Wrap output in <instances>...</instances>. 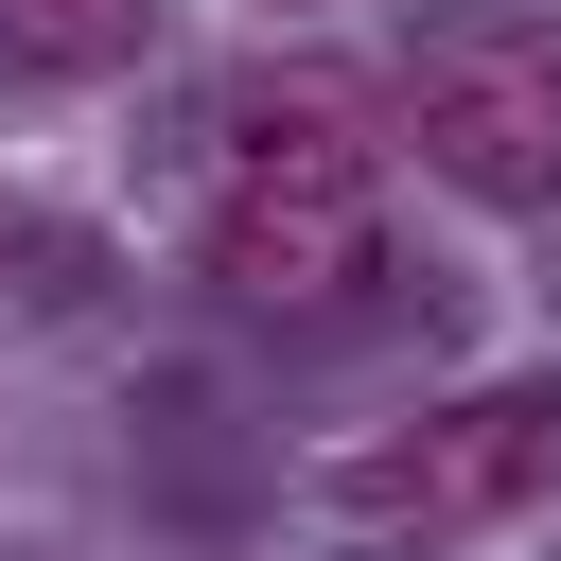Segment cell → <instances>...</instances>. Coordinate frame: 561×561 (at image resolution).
Returning <instances> with one entry per match:
<instances>
[{
  "mask_svg": "<svg viewBox=\"0 0 561 561\" xmlns=\"http://www.w3.org/2000/svg\"><path fill=\"white\" fill-rule=\"evenodd\" d=\"M386 263V193H368V140L333 105H263L210 175V280L263 298V316H333L351 280Z\"/></svg>",
  "mask_w": 561,
  "mask_h": 561,
  "instance_id": "6da1fadb",
  "label": "cell"
},
{
  "mask_svg": "<svg viewBox=\"0 0 561 561\" xmlns=\"http://www.w3.org/2000/svg\"><path fill=\"white\" fill-rule=\"evenodd\" d=\"M403 140L491 193V210H543L561 193V35H438L403 70Z\"/></svg>",
  "mask_w": 561,
  "mask_h": 561,
  "instance_id": "7a4b0ae2",
  "label": "cell"
},
{
  "mask_svg": "<svg viewBox=\"0 0 561 561\" xmlns=\"http://www.w3.org/2000/svg\"><path fill=\"white\" fill-rule=\"evenodd\" d=\"M561 473V403H456V421H421V438H368L351 473H333V508L351 526H473V508H526Z\"/></svg>",
  "mask_w": 561,
  "mask_h": 561,
  "instance_id": "3957f363",
  "label": "cell"
},
{
  "mask_svg": "<svg viewBox=\"0 0 561 561\" xmlns=\"http://www.w3.org/2000/svg\"><path fill=\"white\" fill-rule=\"evenodd\" d=\"M0 35H18V53H123V35H140V0H18Z\"/></svg>",
  "mask_w": 561,
  "mask_h": 561,
  "instance_id": "277c9868",
  "label": "cell"
}]
</instances>
